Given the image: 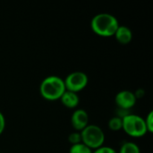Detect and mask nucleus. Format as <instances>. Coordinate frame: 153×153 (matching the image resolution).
I'll return each mask as SVG.
<instances>
[{
	"label": "nucleus",
	"mask_w": 153,
	"mask_h": 153,
	"mask_svg": "<svg viewBox=\"0 0 153 153\" xmlns=\"http://www.w3.org/2000/svg\"><path fill=\"white\" fill-rule=\"evenodd\" d=\"M118 26L119 22L117 17L108 13L96 14L91 22V30L101 37L114 36Z\"/></svg>",
	"instance_id": "nucleus-1"
},
{
	"label": "nucleus",
	"mask_w": 153,
	"mask_h": 153,
	"mask_svg": "<svg viewBox=\"0 0 153 153\" xmlns=\"http://www.w3.org/2000/svg\"><path fill=\"white\" fill-rule=\"evenodd\" d=\"M64 79L56 75H50L43 79L39 86L41 96L47 100H57L65 91Z\"/></svg>",
	"instance_id": "nucleus-2"
},
{
	"label": "nucleus",
	"mask_w": 153,
	"mask_h": 153,
	"mask_svg": "<svg viewBox=\"0 0 153 153\" xmlns=\"http://www.w3.org/2000/svg\"><path fill=\"white\" fill-rule=\"evenodd\" d=\"M80 134L82 143L91 150H96L104 144L105 134L103 130L96 125H88Z\"/></svg>",
	"instance_id": "nucleus-3"
},
{
	"label": "nucleus",
	"mask_w": 153,
	"mask_h": 153,
	"mask_svg": "<svg viewBox=\"0 0 153 153\" xmlns=\"http://www.w3.org/2000/svg\"><path fill=\"white\" fill-rule=\"evenodd\" d=\"M122 129L132 137H142L148 133L144 119L138 115H126L122 117Z\"/></svg>",
	"instance_id": "nucleus-4"
},
{
	"label": "nucleus",
	"mask_w": 153,
	"mask_h": 153,
	"mask_svg": "<svg viewBox=\"0 0 153 153\" xmlns=\"http://www.w3.org/2000/svg\"><path fill=\"white\" fill-rule=\"evenodd\" d=\"M89 79L85 73L81 71L72 72L64 80L65 90L77 93L82 91L88 84Z\"/></svg>",
	"instance_id": "nucleus-5"
},
{
	"label": "nucleus",
	"mask_w": 153,
	"mask_h": 153,
	"mask_svg": "<svg viewBox=\"0 0 153 153\" xmlns=\"http://www.w3.org/2000/svg\"><path fill=\"white\" fill-rule=\"evenodd\" d=\"M136 100L134 93L127 90L119 91L115 97L116 104L123 109H129L133 108L136 103Z\"/></svg>",
	"instance_id": "nucleus-6"
},
{
	"label": "nucleus",
	"mask_w": 153,
	"mask_h": 153,
	"mask_svg": "<svg viewBox=\"0 0 153 153\" xmlns=\"http://www.w3.org/2000/svg\"><path fill=\"white\" fill-rule=\"evenodd\" d=\"M71 124L77 132H81L89 125L88 113L82 108L74 110L71 117Z\"/></svg>",
	"instance_id": "nucleus-7"
},
{
	"label": "nucleus",
	"mask_w": 153,
	"mask_h": 153,
	"mask_svg": "<svg viewBox=\"0 0 153 153\" xmlns=\"http://www.w3.org/2000/svg\"><path fill=\"white\" fill-rule=\"evenodd\" d=\"M116 39L123 45H126L131 42L133 39V32L127 26L119 25L117 31L114 34Z\"/></svg>",
	"instance_id": "nucleus-8"
},
{
	"label": "nucleus",
	"mask_w": 153,
	"mask_h": 153,
	"mask_svg": "<svg viewBox=\"0 0 153 153\" xmlns=\"http://www.w3.org/2000/svg\"><path fill=\"white\" fill-rule=\"evenodd\" d=\"M60 100L65 107H66L68 108H74L79 105L80 99H79V96L77 93L69 91H65L64 92V94L61 96Z\"/></svg>",
	"instance_id": "nucleus-9"
},
{
	"label": "nucleus",
	"mask_w": 153,
	"mask_h": 153,
	"mask_svg": "<svg viewBox=\"0 0 153 153\" xmlns=\"http://www.w3.org/2000/svg\"><path fill=\"white\" fill-rule=\"evenodd\" d=\"M117 153H141L140 147L133 142H126L120 147Z\"/></svg>",
	"instance_id": "nucleus-10"
},
{
	"label": "nucleus",
	"mask_w": 153,
	"mask_h": 153,
	"mask_svg": "<svg viewBox=\"0 0 153 153\" xmlns=\"http://www.w3.org/2000/svg\"><path fill=\"white\" fill-rule=\"evenodd\" d=\"M108 128L112 131H119L122 129V117H114L112 118L109 119L108 123Z\"/></svg>",
	"instance_id": "nucleus-11"
},
{
	"label": "nucleus",
	"mask_w": 153,
	"mask_h": 153,
	"mask_svg": "<svg viewBox=\"0 0 153 153\" xmlns=\"http://www.w3.org/2000/svg\"><path fill=\"white\" fill-rule=\"evenodd\" d=\"M69 153H92V150H91L82 143H80L72 145L69 150Z\"/></svg>",
	"instance_id": "nucleus-12"
},
{
	"label": "nucleus",
	"mask_w": 153,
	"mask_h": 153,
	"mask_svg": "<svg viewBox=\"0 0 153 153\" xmlns=\"http://www.w3.org/2000/svg\"><path fill=\"white\" fill-rule=\"evenodd\" d=\"M68 141L72 145L82 143V137H81L80 132H74V133L70 134L68 136Z\"/></svg>",
	"instance_id": "nucleus-13"
},
{
	"label": "nucleus",
	"mask_w": 153,
	"mask_h": 153,
	"mask_svg": "<svg viewBox=\"0 0 153 153\" xmlns=\"http://www.w3.org/2000/svg\"><path fill=\"white\" fill-rule=\"evenodd\" d=\"M145 121V125H146V128L147 131L150 133L153 132V111H150L149 114L147 115L146 119H144Z\"/></svg>",
	"instance_id": "nucleus-14"
},
{
	"label": "nucleus",
	"mask_w": 153,
	"mask_h": 153,
	"mask_svg": "<svg viewBox=\"0 0 153 153\" xmlns=\"http://www.w3.org/2000/svg\"><path fill=\"white\" fill-rule=\"evenodd\" d=\"M92 153H117V152L108 146H101L98 149H96Z\"/></svg>",
	"instance_id": "nucleus-15"
},
{
	"label": "nucleus",
	"mask_w": 153,
	"mask_h": 153,
	"mask_svg": "<svg viewBox=\"0 0 153 153\" xmlns=\"http://www.w3.org/2000/svg\"><path fill=\"white\" fill-rule=\"evenodd\" d=\"M4 127H5V118L3 113L0 111V134L4 132Z\"/></svg>",
	"instance_id": "nucleus-16"
},
{
	"label": "nucleus",
	"mask_w": 153,
	"mask_h": 153,
	"mask_svg": "<svg viewBox=\"0 0 153 153\" xmlns=\"http://www.w3.org/2000/svg\"><path fill=\"white\" fill-rule=\"evenodd\" d=\"M0 153H1V152H0Z\"/></svg>",
	"instance_id": "nucleus-17"
}]
</instances>
